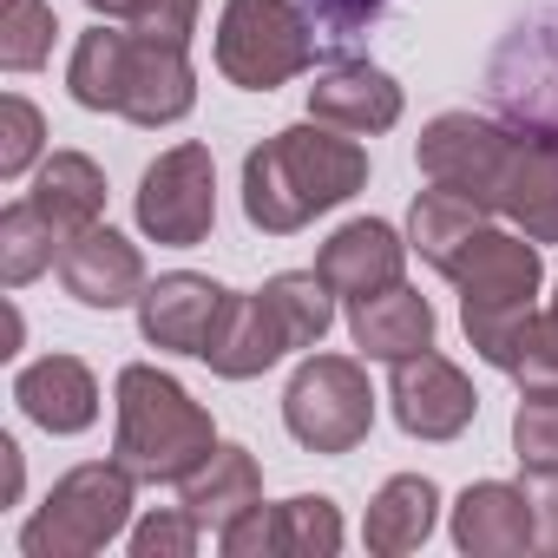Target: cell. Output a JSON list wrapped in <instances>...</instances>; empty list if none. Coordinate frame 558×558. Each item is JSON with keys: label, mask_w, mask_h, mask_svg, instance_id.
I'll return each instance as SVG.
<instances>
[{"label": "cell", "mask_w": 558, "mask_h": 558, "mask_svg": "<svg viewBox=\"0 0 558 558\" xmlns=\"http://www.w3.org/2000/svg\"><path fill=\"white\" fill-rule=\"evenodd\" d=\"M368 184V151L355 132H336L323 119L283 125L243 158V217L263 236H296L310 217L349 204Z\"/></svg>", "instance_id": "1"}, {"label": "cell", "mask_w": 558, "mask_h": 558, "mask_svg": "<svg viewBox=\"0 0 558 558\" xmlns=\"http://www.w3.org/2000/svg\"><path fill=\"white\" fill-rule=\"evenodd\" d=\"M66 93L86 112H119V119L158 132V125H178L197 106V73H191L184 47H171V40H145L138 27L132 34L93 27L73 47Z\"/></svg>", "instance_id": "2"}, {"label": "cell", "mask_w": 558, "mask_h": 558, "mask_svg": "<svg viewBox=\"0 0 558 558\" xmlns=\"http://www.w3.org/2000/svg\"><path fill=\"white\" fill-rule=\"evenodd\" d=\"M217 447L210 414L191 401V388L151 362L119 368V434H112V460L138 480V486H184Z\"/></svg>", "instance_id": "3"}, {"label": "cell", "mask_w": 558, "mask_h": 558, "mask_svg": "<svg viewBox=\"0 0 558 558\" xmlns=\"http://www.w3.org/2000/svg\"><path fill=\"white\" fill-rule=\"evenodd\" d=\"M538 283L545 263L538 243L525 230H480L466 243V256L453 263V290H460V323L480 362H493L499 375L512 368V349L525 336V323L538 316Z\"/></svg>", "instance_id": "4"}, {"label": "cell", "mask_w": 558, "mask_h": 558, "mask_svg": "<svg viewBox=\"0 0 558 558\" xmlns=\"http://www.w3.org/2000/svg\"><path fill=\"white\" fill-rule=\"evenodd\" d=\"M132 473L119 460H86L66 480H53L47 506L21 525L27 558H93L132 525Z\"/></svg>", "instance_id": "5"}, {"label": "cell", "mask_w": 558, "mask_h": 558, "mask_svg": "<svg viewBox=\"0 0 558 558\" xmlns=\"http://www.w3.org/2000/svg\"><path fill=\"white\" fill-rule=\"evenodd\" d=\"M316 66V27L296 0H223L217 73L243 93H276Z\"/></svg>", "instance_id": "6"}, {"label": "cell", "mask_w": 558, "mask_h": 558, "mask_svg": "<svg viewBox=\"0 0 558 558\" xmlns=\"http://www.w3.org/2000/svg\"><path fill=\"white\" fill-rule=\"evenodd\" d=\"M283 427L310 453H355L375 427V388L355 355H310L283 388Z\"/></svg>", "instance_id": "7"}, {"label": "cell", "mask_w": 558, "mask_h": 558, "mask_svg": "<svg viewBox=\"0 0 558 558\" xmlns=\"http://www.w3.org/2000/svg\"><path fill=\"white\" fill-rule=\"evenodd\" d=\"M138 230L151 243H171V250H191L210 236L217 223V165H210V145H171L145 165L138 178Z\"/></svg>", "instance_id": "8"}, {"label": "cell", "mask_w": 558, "mask_h": 558, "mask_svg": "<svg viewBox=\"0 0 558 558\" xmlns=\"http://www.w3.org/2000/svg\"><path fill=\"white\" fill-rule=\"evenodd\" d=\"M512 138L499 119H480V112H440L414 158H421V178L440 184V191H460L486 210H499V184H506V158H512Z\"/></svg>", "instance_id": "9"}, {"label": "cell", "mask_w": 558, "mask_h": 558, "mask_svg": "<svg viewBox=\"0 0 558 558\" xmlns=\"http://www.w3.org/2000/svg\"><path fill=\"white\" fill-rule=\"evenodd\" d=\"M388 408H395V421H401L408 440H460L473 427V414H480V395H473V381H466L460 362L421 349V355L395 362Z\"/></svg>", "instance_id": "10"}, {"label": "cell", "mask_w": 558, "mask_h": 558, "mask_svg": "<svg viewBox=\"0 0 558 558\" xmlns=\"http://www.w3.org/2000/svg\"><path fill=\"white\" fill-rule=\"evenodd\" d=\"M223 303H230L223 283H210L197 269H171L158 283H145V296H138V336L151 349H165V355H197L204 362Z\"/></svg>", "instance_id": "11"}, {"label": "cell", "mask_w": 558, "mask_h": 558, "mask_svg": "<svg viewBox=\"0 0 558 558\" xmlns=\"http://www.w3.org/2000/svg\"><path fill=\"white\" fill-rule=\"evenodd\" d=\"M60 283L86 310H125V303L145 296V256L112 223H93L60 250Z\"/></svg>", "instance_id": "12"}, {"label": "cell", "mask_w": 558, "mask_h": 558, "mask_svg": "<svg viewBox=\"0 0 558 558\" xmlns=\"http://www.w3.org/2000/svg\"><path fill=\"white\" fill-rule=\"evenodd\" d=\"M499 217H512L532 243H558V125H532L512 138Z\"/></svg>", "instance_id": "13"}, {"label": "cell", "mask_w": 558, "mask_h": 558, "mask_svg": "<svg viewBox=\"0 0 558 558\" xmlns=\"http://www.w3.org/2000/svg\"><path fill=\"white\" fill-rule=\"evenodd\" d=\"M401 263H408V243H401V230L395 223H381V217H355V223H342L323 250H316V269H323V283L336 290V296H375V290H388V283H401Z\"/></svg>", "instance_id": "14"}, {"label": "cell", "mask_w": 558, "mask_h": 558, "mask_svg": "<svg viewBox=\"0 0 558 558\" xmlns=\"http://www.w3.org/2000/svg\"><path fill=\"white\" fill-rule=\"evenodd\" d=\"M310 119H323L336 132H355V138H375L401 119V86L368 60H336L310 86Z\"/></svg>", "instance_id": "15"}, {"label": "cell", "mask_w": 558, "mask_h": 558, "mask_svg": "<svg viewBox=\"0 0 558 558\" xmlns=\"http://www.w3.org/2000/svg\"><path fill=\"white\" fill-rule=\"evenodd\" d=\"M349 336L368 362H408L421 349H434V303L408 283H388L375 296H355L349 303Z\"/></svg>", "instance_id": "16"}, {"label": "cell", "mask_w": 558, "mask_h": 558, "mask_svg": "<svg viewBox=\"0 0 558 558\" xmlns=\"http://www.w3.org/2000/svg\"><path fill=\"white\" fill-rule=\"evenodd\" d=\"M14 401L47 434H86L99 421V381H93V368L80 355H40V362H27L21 381H14Z\"/></svg>", "instance_id": "17"}, {"label": "cell", "mask_w": 558, "mask_h": 558, "mask_svg": "<svg viewBox=\"0 0 558 558\" xmlns=\"http://www.w3.org/2000/svg\"><path fill=\"white\" fill-rule=\"evenodd\" d=\"M453 545L466 558H519L532 551V512L525 486L512 480H480L453 499Z\"/></svg>", "instance_id": "18"}, {"label": "cell", "mask_w": 558, "mask_h": 558, "mask_svg": "<svg viewBox=\"0 0 558 558\" xmlns=\"http://www.w3.org/2000/svg\"><path fill=\"white\" fill-rule=\"evenodd\" d=\"M283 355H290V336H283V323H276L269 296H263V290H256V296H236V290H230V303H223V316H217V336H210V349H204L210 375L250 381V375L276 368Z\"/></svg>", "instance_id": "19"}, {"label": "cell", "mask_w": 558, "mask_h": 558, "mask_svg": "<svg viewBox=\"0 0 558 558\" xmlns=\"http://www.w3.org/2000/svg\"><path fill=\"white\" fill-rule=\"evenodd\" d=\"M434 519H440V486H434L427 473H395V480L368 499L362 538H368V551L401 558V551H421V545L434 538Z\"/></svg>", "instance_id": "20"}, {"label": "cell", "mask_w": 558, "mask_h": 558, "mask_svg": "<svg viewBox=\"0 0 558 558\" xmlns=\"http://www.w3.org/2000/svg\"><path fill=\"white\" fill-rule=\"evenodd\" d=\"M250 506H263V466L250 447H210V460L184 480V512L210 532L236 525Z\"/></svg>", "instance_id": "21"}, {"label": "cell", "mask_w": 558, "mask_h": 558, "mask_svg": "<svg viewBox=\"0 0 558 558\" xmlns=\"http://www.w3.org/2000/svg\"><path fill=\"white\" fill-rule=\"evenodd\" d=\"M53 223H60V236L73 243L80 230H93L99 217H106V171L86 158V151H53L47 165H40V178H34V191H27Z\"/></svg>", "instance_id": "22"}, {"label": "cell", "mask_w": 558, "mask_h": 558, "mask_svg": "<svg viewBox=\"0 0 558 558\" xmlns=\"http://www.w3.org/2000/svg\"><path fill=\"white\" fill-rule=\"evenodd\" d=\"M486 204H473V197H460V191H421L414 197V210H408V250H421L440 276H453V263L466 256V243L486 230Z\"/></svg>", "instance_id": "23"}, {"label": "cell", "mask_w": 558, "mask_h": 558, "mask_svg": "<svg viewBox=\"0 0 558 558\" xmlns=\"http://www.w3.org/2000/svg\"><path fill=\"white\" fill-rule=\"evenodd\" d=\"M60 250H66V236L34 197L0 210V283L8 290H27L40 269H60Z\"/></svg>", "instance_id": "24"}, {"label": "cell", "mask_w": 558, "mask_h": 558, "mask_svg": "<svg viewBox=\"0 0 558 558\" xmlns=\"http://www.w3.org/2000/svg\"><path fill=\"white\" fill-rule=\"evenodd\" d=\"M263 296H269L276 323H283L290 349H316L336 323V290L323 283V269H283V276L263 283Z\"/></svg>", "instance_id": "25"}, {"label": "cell", "mask_w": 558, "mask_h": 558, "mask_svg": "<svg viewBox=\"0 0 558 558\" xmlns=\"http://www.w3.org/2000/svg\"><path fill=\"white\" fill-rule=\"evenodd\" d=\"M276 525V558H336L342 551V512L323 493H296L283 506H269Z\"/></svg>", "instance_id": "26"}, {"label": "cell", "mask_w": 558, "mask_h": 558, "mask_svg": "<svg viewBox=\"0 0 558 558\" xmlns=\"http://www.w3.org/2000/svg\"><path fill=\"white\" fill-rule=\"evenodd\" d=\"M53 34H60V21H53L47 0H8V14H0V66H8V73L47 66Z\"/></svg>", "instance_id": "27"}, {"label": "cell", "mask_w": 558, "mask_h": 558, "mask_svg": "<svg viewBox=\"0 0 558 558\" xmlns=\"http://www.w3.org/2000/svg\"><path fill=\"white\" fill-rule=\"evenodd\" d=\"M512 453L519 466L558 473V388H525V401L512 408Z\"/></svg>", "instance_id": "28"}, {"label": "cell", "mask_w": 558, "mask_h": 558, "mask_svg": "<svg viewBox=\"0 0 558 558\" xmlns=\"http://www.w3.org/2000/svg\"><path fill=\"white\" fill-rule=\"evenodd\" d=\"M40 145H47L40 106H27L21 93H8V99H0V178H21L40 158Z\"/></svg>", "instance_id": "29"}, {"label": "cell", "mask_w": 558, "mask_h": 558, "mask_svg": "<svg viewBox=\"0 0 558 558\" xmlns=\"http://www.w3.org/2000/svg\"><path fill=\"white\" fill-rule=\"evenodd\" d=\"M506 375H512L519 388H558V323H551V310H538V316L525 323V336H519Z\"/></svg>", "instance_id": "30"}, {"label": "cell", "mask_w": 558, "mask_h": 558, "mask_svg": "<svg viewBox=\"0 0 558 558\" xmlns=\"http://www.w3.org/2000/svg\"><path fill=\"white\" fill-rule=\"evenodd\" d=\"M197 532H204V525H197L184 506L151 512V519L132 525V558H184V551H197Z\"/></svg>", "instance_id": "31"}, {"label": "cell", "mask_w": 558, "mask_h": 558, "mask_svg": "<svg viewBox=\"0 0 558 558\" xmlns=\"http://www.w3.org/2000/svg\"><path fill=\"white\" fill-rule=\"evenodd\" d=\"M525 512H532V551L558 558V473L551 466H525Z\"/></svg>", "instance_id": "32"}, {"label": "cell", "mask_w": 558, "mask_h": 558, "mask_svg": "<svg viewBox=\"0 0 558 558\" xmlns=\"http://www.w3.org/2000/svg\"><path fill=\"white\" fill-rule=\"evenodd\" d=\"M145 40H171V47H191L197 34V0H151V8L132 21Z\"/></svg>", "instance_id": "33"}, {"label": "cell", "mask_w": 558, "mask_h": 558, "mask_svg": "<svg viewBox=\"0 0 558 558\" xmlns=\"http://www.w3.org/2000/svg\"><path fill=\"white\" fill-rule=\"evenodd\" d=\"M388 8V0H323V21L336 27V34H349V27H362V21H375Z\"/></svg>", "instance_id": "34"}, {"label": "cell", "mask_w": 558, "mask_h": 558, "mask_svg": "<svg viewBox=\"0 0 558 558\" xmlns=\"http://www.w3.org/2000/svg\"><path fill=\"white\" fill-rule=\"evenodd\" d=\"M86 8H93L99 21H138V14L151 8V0H86Z\"/></svg>", "instance_id": "35"}, {"label": "cell", "mask_w": 558, "mask_h": 558, "mask_svg": "<svg viewBox=\"0 0 558 558\" xmlns=\"http://www.w3.org/2000/svg\"><path fill=\"white\" fill-rule=\"evenodd\" d=\"M551 323H558V296H551Z\"/></svg>", "instance_id": "36"}]
</instances>
